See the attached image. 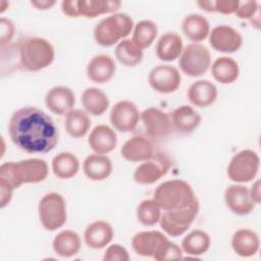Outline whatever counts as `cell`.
Wrapping results in <instances>:
<instances>
[{"label": "cell", "instance_id": "1", "mask_svg": "<svg viewBox=\"0 0 261 261\" xmlns=\"http://www.w3.org/2000/svg\"><path fill=\"white\" fill-rule=\"evenodd\" d=\"M11 142L30 154H45L52 151L59 140L54 120L43 110L29 106L14 111L8 122Z\"/></svg>", "mask_w": 261, "mask_h": 261}, {"label": "cell", "instance_id": "2", "mask_svg": "<svg viewBox=\"0 0 261 261\" xmlns=\"http://www.w3.org/2000/svg\"><path fill=\"white\" fill-rule=\"evenodd\" d=\"M48 164L40 158H29L18 162H5L0 166V184L18 189L24 184H37L46 179Z\"/></svg>", "mask_w": 261, "mask_h": 261}, {"label": "cell", "instance_id": "3", "mask_svg": "<svg viewBox=\"0 0 261 261\" xmlns=\"http://www.w3.org/2000/svg\"><path fill=\"white\" fill-rule=\"evenodd\" d=\"M19 66L27 71H39L48 67L55 58L53 45L44 38L27 37L17 44Z\"/></svg>", "mask_w": 261, "mask_h": 261}, {"label": "cell", "instance_id": "4", "mask_svg": "<svg viewBox=\"0 0 261 261\" xmlns=\"http://www.w3.org/2000/svg\"><path fill=\"white\" fill-rule=\"evenodd\" d=\"M153 198L163 211L186 208L197 199L191 185L184 179L163 181L155 189Z\"/></svg>", "mask_w": 261, "mask_h": 261}, {"label": "cell", "instance_id": "5", "mask_svg": "<svg viewBox=\"0 0 261 261\" xmlns=\"http://www.w3.org/2000/svg\"><path fill=\"white\" fill-rule=\"evenodd\" d=\"M133 18L122 12H115L101 19L95 27L93 35L96 43L103 47H110L118 41L126 39L134 30Z\"/></svg>", "mask_w": 261, "mask_h": 261}, {"label": "cell", "instance_id": "6", "mask_svg": "<svg viewBox=\"0 0 261 261\" xmlns=\"http://www.w3.org/2000/svg\"><path fill=\"white\" fill-rule=\"evenodd\" d=\"M38 213L40 222L45 229L56 230L66 222V202L61 194L56 192L48 193L40 200Z\"/></svg>", "mask_w": 261, "mask_h": 261}, {"label": "cell", "instance_id": "7", "mask_svg": "<svg viewBox=\"0 0 261 261\" xmlns=\"http://www.w3.org/2000/svg\"><path fill=\"white\" fill-rule=\"evenodd\" d=\"M178 65L185 74L192 77L201 76L211 65L210 51L200 43H191L184 47Z\"/></svg>", "mask_w": 261, "mask_h": 261}, {"label": "cell", "instance_id": "8", "mask_svg": "<svg viewBox=\"0 0 261 261\" xmlns=\"http://www.w3.org/2000/svg\"><path fill=\"white\" fill-rule=\"evenodd\" d=\"M260 167L259 155L250 149H245L234 154L227 166V176L237 184L253 180Z\"/></svg>", "mask_w": 261, "mask_h": 261}, {"label": "cell", "instance_id": "9", "mask_svg": "<svg viewBox=\"0 0 261 261\" xmlns=\"http://www.w3.org/2000/svg\"><path fill=\"white\" fill-rule=\"evenodd\" d=\"M199 208V201L196 199L186 208L164 211L159 220L161 228L170 237H179L184 234L197 217Z\"/></svg>", "mask_w": 261, "mask_h": 261}, {"label": "cell", "instance_id": "10", "mask_svg": "<svg viewBox=\"0 0 261 261\" xmlns=\"http://www.w3.org/2000/svg\"><path fill=\"white\" fill-rule=\"evenodd\" d=\"M170 165L171 162L165 154L154 153L135 169L134 179L139 185H152L168 172Z\"/></svg>", "mask_w": 261, "mask_h": 261}, {"label": "cell", "instance_id": "11", "mask_svg": "<svg viewBox=\"0 0 261 261\" xmlns=\"http://www.w3.org/2000/svg\"><path fill=\"white\" fill-rule=\"evenodd\" d=\"M141 120L148 138L152 140L165 139L173 130L170 115L156 107H149L141 112Z\"/></svg>", "mask_w": 261, "mask_h": 261}, {"label": "cell", "instance_id": "12", "mask_svg": "<svg viewBox=\"0 0 261 261\" xmlns=\"http://www.w3.org/2000/svg\"><path fill=\"white\" fill-rule=\"evenodd\" d=\"M148 82L154 91L160 94H170L180 86L181 76L176 67L169 64H158L150 70Z\"/></svg>", "mask_w": 261, "mask_h": 261}, {"label": "cell", "instance_id": "13", "mask_svg": "<svg viewBox=\"0 0 261 261\" xmlns=\"http://www.w3.org/2000/svg\"><path fill=\"white\" fill-rule=\"evenodd\" d=\"M109 119L114 129L121 133H129L137 127L141 119V112L134 102L121 100L111 108Z\"/></svg>", "mask_w": 261, "mask_h": 261}, {"label": "cell", "instance_id": "14", "mask_svg": "<svg viewBox=\"0 0 261 261\" xmlns=\"http://www.w3.org/2000/svg\"><path fill=\"white\" fill-rule=\"evenodd\" d=\"M211 47L221 53L237 52L243 45V37L239 31L227 24L214 27L209 33Z\"/></svg>", "mask_w": 261, "mask_h": 261}, {"label": "cell", "instance_id": "15", "mask_svg": "<svg viewBox=\"0 0 261 261\" xmlns=\"http://www.w3.org/2000/svg\"><path fill=\"white\" fill-rule=\"evenodd\" d=\"M224 202L232 213L241 216L250 214L256 205L250 197L249 189L241 184L230 185L226 188Z\"/></svg>", "mask_w": 261, "mask_h": 261}, {"label": "cell", "instance_id": "16", "mask_svg": "<svg viewBox=\"0 0 261 261\" xmlns=\"http://www.w3.org/2000/svg\"><path fill=\"white\" fill-rule=\"evenodd\" d=\"M45 104L52 113L65 115L73 109L75 104V95L68 87L56 86L46 93Z\"/></svg>", "mask_w": 261, "mask_h": 261}, {"label": "cell", "instance_id": "17", "mask_svg": "<svg viewBox=\"0 0 261 261\" xmlns=\"http://www.w3.org/2000/svg\"><path fill=\"white\" fill-rule=\"evenodd\" d=\"M87 76L96 84L108 83L116 71L114 59L107 54L94 55L87 65Z\"/></svg>", "mask_w": 261, "mask_h": 261}, {"label": "cell", "instance_id": "18", "mask_svg": "<svg viewBox=\"0 0 261 261\" xmlns=\"http://www.w3.org/2000/svg\"><path fill=\"white\" fill-rule=\"evenodd\" d=\"M167 237L158 230L137 232L132 239V247L137 255L152 257L158 252Z\"/></svg>", "mask_w": 261, "mask_h": 261}, {"label": "cell", "instance_id": "19", "mask_svg": "<svg viewBox=\"0 0 261 261\" xmlns=\"http://www.w3.org/2000/svg\"><path fill=\"white\" fill-rule=\"evenodd\" d=\"M120 154L123 159L129 162H143L153 154V145L148 137L134 136L122 145Z\"/></svg>", "mask_w": 261, "mask_h": 261}, {"label": "cell", "instance_id": "20", "mask_svg": "<svg viewBox=\"0 0 261 261\" xmlns=\"http://www.w3.org/2000/svg\"><path fill=\"white\" fill-rule=\"evenodd\" d=\"M88 143L94 153L106 155L116 147L117 136L114 128L106 124H98L91 130Z\"/></svg>", "mask_w": 261, "mask_h": 261}, {"label": "cell", "instance_id": "21", "mask_svg": "<svg viewBox=\"0 0 261 261\" xmlns=\"http://www.w3.org/2000/svg\"><path fill=\"white\" fill-rule=\"evenodd\" d=\"M114 230L112 225L105 220L91 222L85 229L84 241L89 248H105L113 239Z\"/></svg>", "mask_w": 261, "mask_h": 261}, {"label": "cell", "instance_id": "22", "mask_svg": "<svg viewBox=\"0 0 261 261\" xmlns=\"http://www.w3.org/2000/svg\"><path fill=\"white\" fill-rule=\"evenodd\" d=\"M217 88L208 80H198L194 82L187 93L190 103L199 108L212 105L217 99Z\"/></svg>", "mask_w": 261, "mask_h": 261}, {"label": "cell", "instance_id": "23", "mask_svg": "<svg viewBox=\"0 0 261 261\" xmlns=\"http://www.w3.org/2000/svg\"><path fill=\"white\" fill-rule=\"evenodd\" d=\"M171 123L174 130L181 135L193 133L201 123V115L189 105H181L175 108L171 115Z\"/></svg>", "mask_w": 261, "mask_h": 261}, {"label": "cell", "instance_id": "24", "mask_svg": "<svg viewBox=\"0 0 261 261\" xmlns=\"http://www.w3.org/2000/svg\"><path fill=\"white\" fill-rule=\"evenodd\" d=\"M113 165L109 157L102 154H90L83 162V171L85 175L94 181L104 180L110 176Z\"/></svg>", "mask_w": 261, "mask_h": 261}, {"label": "cell", "instance_id": "25", "mask_svg": "<svg viewBox=\"0 0 261 261\" xmlns=\"http://www.w3.org/2000/svg\"><path fill=\"white\" fill-rule=\"evenodd\" d=\"M260 247V239L256 231L249 228L238 229L231 237V248L241 257L254 256Z\"/></svg>", "mask_w": 261, "mask_h": 261}, {"label": "cell", "instance_id": "26", "mask_svg": "<svg viewBox=\"0 0 261 261\" xmlns=\"http://www.w3.org/2000/svg\"><path fill=\"white\" fill-rule=\"evenodd\" d=\"M184 45L180 36L174 32H166L161 35L156 43L155 52L162 61H173L182 52Z\"/></svg>", "mask_w": 261, "mask_h": 261}, {"label": "cell", "instance_id": "27", "mask_svg": "<svg viewBox=\"0 0 261 261\" xmlns=\"http://www.w3.org/2000/svg\"><path fill=\"white\" fill-rule=\"evenodd\" d=\"M121 6L117 0H76L77 17L95 18L101 14L115 13Z\"/></svg>", "mask_w": 261, "mask_h": 261}, {"label": "cell", "instance_id": "28", "mask_svg": "<svg viewBox=\"0 0 261 261\" xmlns=\"http://www.w3.org/2000/svg\"><path fill=\"white\" fill-rule=\"evenodd\" d=\"M181 31L190 41L200 43L209 36L210 23L205 16L198 13H191L184 17Z\"/></svg>", "mask_w": 261, "mask_h": 261}, {"label": "cell", "instance_id": "29", "mask_svg": "<svg viewBox=\"0 0 261 261\" xmlns=\"http://www.w3.org/2000/svg\"><path fill=\"white\" fill-rule=\"evenodd\" d=\"M82 247V241L79 233L71 229H64L58 232L52 242L54 252L63 258L75 256Z\"/></svg>", "mask_w": 261, "mask_h": 261}, {"label": "cell", "instance_id": "30", "mask_svg": "<svg viewBox=\"0 0 261 261\" xmlns=\"http://www.w3.org/2000/svg\"><path fill=\"white\" fill-rule=\"evenodd\" d=\"M211 66V73L214 80L222 85L232 84L240 74L238 62L228 56H220L216 58Z\"/></svg>", "mask_w": 261, "mask_h": 261}, {"label": "cell", "instance_id": "31", "mask_svg": "<svg viewBox=\"0 0 261 261\" xmlns=\"http://www.w3.org/2000/svg\"><path fill=\"white\" fill-rule=\"evenodd\" d=\"M82 104L88 114L100 116L106 112L110 101L106 93L101 89L90 87L82 93Z\"/></svg>", "mask_w": 261, "mask_h": 261}, {"label": "cell", "instance_id": "32", "mask_svg": "<svg viewBox=\"0 0 261 261\" xmlns=\"http://www.w3.org/2000/svg\"><path fill=\"white\" fill-rule=\"evenodd\" d=\"M51 167L55 176L68 179L77 174L80 170V160L70 152H60L53 157Z\"/></svg>", "mask_w": 261, "mask_h": 261}, {"label": "cell", "instance_id": "33", "mask_svg": "<svg viewBox=\"0 0 261 261\" xmlns=\"http://www.w3.org/2000/svg\"><path fill=\"white\" fill-rule=\"evenodd\" d=\"M64 127L66 133L75 139L85 137L91 127L89 114L82 109H71L65 114Z\"/></svg>", "mask_w": 261, "mask_h": 261}, {"label": "cell", "instance_id": "34", "mask_svg": "<svg viewBox=\"0 0 261 261\" xmlns=\"http://www.w3.org/2000/svg\"><path fill=\"white\" fill-rule=\"evenodd\" d=\"M211 245L210 236L202 229H194L189 232L181 241V250L191 256L205 254Z\"/></svg>", "mask_w": 261, "mask_h": 261}, {"label": "cell", "instance_id": "35", "mask_svg": "<svg viewBox=\"0 0 261 261\" xmlns=\"http://www.w3.org/2000/svg\"><path fill=\"white\" fill-rule=\"evenodd\" d=\"M143 50L130 39L121 40L115 48V57L124 66L133 67L140 64L143 60Z\"/></svg>", "mask_w": 261, "mask_h": 261}, {"label": "cell", "instance_id": "36", "mask_svg": "<svg viewBox=\"0 0 261 261\" xmlns=\"http://www.w3.org/2000/svg\"><path fill=\"white\" fill-rule=\"evenodd\" d=\"M158 34L157 24L150 19L140 20L133 30L132 41L142 50L150 47Z\"/></svg>", "mask_w": 261, "mask_h": 261}, {"label": "cell", "instance_id": "37", "mask_svg": "<svg viewBox=\"0 0 261 261\" xmlns=\"http://www.w3.org/2000/svg\"><path fill=\"white\" fill-rule=\"evenodd\" d=\"M161 210V207L154 198L146 199L138 205L137 218L141 224L153 226L159 222L162 214Z\"/></svg>", "mask_w": 261, "mask_h": 261}, {"label": "cell", "instance_id": "38", "mask_svg": "<svg viewBox=\"0 0 261 261\" xmlns=\"http://www.w3.org/2000/svg\"><path fill=\"white\" fill-rule=\"evenodd\" d=\"M153 258L157 261L182 259V250L178 245L167 239L162 244L158 252L153 256Z\"/></svg>", "mask_w": 261, "mask_h": 261}, {"label": "cell", "instance_id": "39", "mask_svg": "<svg viewBox=\"0 0 261 261\" xmlns=\"http://www.w3.org/2000/svg\"><path fill=\"white\" fill-rule=\"evenodd\" d=\"M258 11L259 3L257 1H239V5L234 11V14L241 19H250L252 21L253 18L258 14Z\"/></svg>", "mask_w": 261, "mask_h": 261}, {"label": "cell", "instance_id": "40", "mask_svg": "<svg viewBox=\"0 0 261 261\" xmlns=\"http://www.w3.org/2000/svg\"><path fill=\"white\" fill-rule=\"evenodd\" d=\"M103 260L105 261H128L129 255L127 250L120 246L119 244L110 245L103 256Z\"/></svg>", "mask_w": 261, "mask_h": 261}, {"label": "cell", "instance_id": "41", "mask_svg": "<svg viewBox=\"0 0 261 261\" xmlns=\"http://www.w3.org/2000/svg\"><path fill=\"white\" fill-rule=\"evenodd\" d=\"M15 33L14 23L7 18L2 17L0 19V45L1 47H5V45L9 44L12 40Z\"/></svg>", "mask_w": 261, "mask_h": 261}, {"label": "cell", "instance_id": "42", "mask_svg": "<svg viewBox=\"0 0 261 261\" xmlns=\"http://www.w3.org/2000/svg\"><path fill=\"white\" fill-rule=\"evenodd\" d=\"M239 5V0H216L213 1V12L221 14L234 13Z\"/></svg>", "mask_w": 261, "mask_h": 261}, {"label": "cell", "instance_id": "43", "mask_svg": "<svg viewBox=\"0 0 261 261\" xmlns=\"http://www.w3.org/2000/svg\"><path fill=\"white\" fill-rule=\"evenodd\" d=\"M13 191L14 190L11 189L10 187L4 184H0V207L1 208H4L10 203L12 199Z\"/></svg>", "mask_w": 261, "mask_h": 261}, {"label": "cell", "instance_id": "44", "mask_svg": "<svg viewBox=\"0 0 261 261\" xmlns=\"http://www.w3.org/2000/svg\"><path fill=\"white\" fill-rule=\"evenodd\" d=\"M62 12L69 17H77L76 11V0H64L61 2Z\"/></svg>", "mask_w": 261, "mask_h": 261}, {"label": "cell", "instance_id": "45", "mask_svg": "<svg viewBox=\"0 0 261 261\" xmlns=\"http://www.w3.org/2000/svg\"><path fill=\"white\" fill-rule=\"evenodd\" d=\"M250 197L252 201L257 205L260 203L261 200V192H260V179H256V181L252 185L251 189L249 190Z\"/></svg>", "mask_w": 261, "mask_h": 261}, {"label": "cell", "instance_id": "46", "mask_svg": "<svg viewBox=\"0 0 261 261\" xmlns=\"http://www.w3.org/2000/svg\"><path fill=\"white\" fill-rule=\"evenodd\" d=\"M31 4L39 10H47V9L52 8L56 4V1H54V0H35V1H31Z\"/></svg>", "mask_w": 261, "mask_h": 261}, {"label": "cell", "instance_id": "47", "mask_svg": "<svg viewBox=\"0 0 261 261\" xmlns=\"http://www.w3.org/2000/svg\"><path fill=\"white\" fill-rule=\"evenodd\" d=\"M4 5H9V3H8V2H6V1H3V0H2V1H0V12H1V13H3V12H4V10L6 9Z\"/></svg>", "mask_w": 261, "mask_h": 261}]
</instances>
